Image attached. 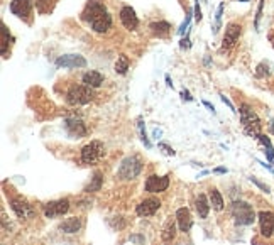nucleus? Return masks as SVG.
<instances>
[{"label": "nucleus", "mask_w": 274, "mask_h": 245, "mask_svg": "<svg viewBox=\"0 0 274 245\" xmlns=\"http://www.w3.org/2000/svg\"><path fill=\"white\" fill-rule=\"evenodd\" d=\"M262 2H264V0H259V10L256 15V27L259 26V19H261V14H262Z\"/></svg>", "instance_id": "32"}, {"label": "nucleus", "mask_w": 274, "mask_h": 245, "mask_svg": "<svg viewBox=\"0 0 274 245\" xmlns=\"http://www.w3.org/2000/svg\"><path fill=\"white\" fill-rule=\"evenodd\" d=\"M10 208H12V212L15 213V215H17L19 218H24V220L36 217V210H34L32 205L22 196L12 198V200H10Z\"/></svg>", "instance_id": "6"}, {"label": "nucleus", "mask_w": 274, "mask_h": 245, "mask_svg": "<svg viewBox=\"0 0 274 245\" xmlns=\"http://www.w3.org/2000/svg\"><path fill=\"white\" fill-rule=\"evenodd\" d=\"M120 22H122V26H124L125 29H129V30L137 29V26H139V19H137V15H136V10L132 9V7H129V5L122 7Z\"/></svg>", "instance_id": "13"}, {"label": "nucleus", "mask_w": 274, "mask_h": 245, "mask_svg": "<svg viewBox=\"0 0 274 245\" xmlns=\"http://www.w3.org/2000/svg\"><path fill=\"white\" fill-rule=\"evenodd\" d=\"M161 237H163V242H164V244L173 242L174 237H176V223H174V221H171V220L167 221L164 230H163V233H161Z\"/></svg>", "instance_id": "22"}, {"label": "nucleus", "mask_w": 274, "mask_h": 245, "mask_svg": "<svg viewBox=\"0 0 274 245\" xmlns=\"http://www.w3.org/2000/svg\"><path fill=\"white\" fill-rule=\"evenodd\" d=\"M159 147H161L163 151H164L167 156H174V151H173V149L169 147V145H166V144H159Z\"/></svg>", "instance_id": "30"}, {"label": "nucleus", "mask_w": 274, "mask_h": 245, "mask_svg": "<svg viewBox=\"0 0 274 245\" xmlns=\"http://www.w3.org/2000/svg\"><path fill=\"white\" fill-rule=\"evenodd\" d=\"M250 181H252V183H254V185H256L257 188H261V190H262V191H264V193H269V191H271V190H269V186H268V185H264V183L257 181V179H256V178H250Z\"/></svg>", "instance_id": "29"}, {"label": "nucleus", "mask_w": 274, "mask_h": 245, "mask_svg": "<svg viewBox=\"0 0 274 245\" xmlns=\"http://www.w3.org/2000/svg\"><path fill=\"white\" fill-rule=\"evenodd\" d=\"M82 82H83V85H86L90 88H98L104 83V75L98 71H86L85 75H83Z\"/></svg>", "instance_id": "20"}, {"label": "nucleus", "mask_w": 274, "mask_h": 245, "mask_svg": "<svg viewBox=\"0 0 274 245\" xmlns=\"http://www.w3.org/2000/svg\"><path fill=\"white\" fill-rule=\"evenodd\" d=\"M30 9H32L30 0H12L10 2V12L17 17H27L30 14Z\"/></svg>", "instance_id": "17"}, {"label": "nucleus", "mask_w": 274, "mask_h": 245, "mask_svg": "<svg viewBox=\"0 0 274 245\" xmlns=\"http://www.w3.org/2000/svg\"><path fill=\"white\" fill-rule=\"evenodd\" d=\"M176 223L180 227L181 232H190V228L193 227V218L188 208H180L176 212Z\"/></svg>", "instance_id": "16"}, {"label": "nucleus", "mask_w": 274, "mask_h": 245, "mask_svg": "<svg viewBox=\"0 0 274 245\" xmlns=\"http://www.w3.org/2000/svg\"><path fill=\"white\" fill-rule=\"evenodd\" d=\"M64 129L68 130L71 137H76V139L86 136V127L80 118H66L64 120Z\"/></svg>", "instance_id": "15"}, {"label": "nucleus", "mask_w": 274, "mask_h": 245, "mask_svg": "<svg viewBox=\"0 0 274 245\" xmlns=\"http://www.w3.org/2000/svg\"><path fill=\"white\" fill-rule=\"evenodd\" d=\"M195 19L198 22L201 21V10H200V3H198V2L195 3Z\"/></svg>", "instance_id": "31"}, {"label": "nucleus", "mask_w": 274, "mask_h": 245, "mask_svg": "<svg viewBox=\"0 0 274 245\" xmlns=\"http://www.w3.org/2000/svg\"><path fill=\"white\" fill-rule=\"evenodd\" d=\"M208 200H210V205L213 210H217V212L223 210V198L219 190H210V193H208Z\"/></svg>", "instance_id": "23"}, {"label": "nucleus", "mask_w": 274, "mask_h": 245, "mask_svg": "<svg viewBox=\"0 0 274 245\" xmlns=\"http://www.w3.org/2000/svg\"><path fill=\"white\" fill-rule=\"evenodd\" d=\"M271 41H273V48H274V37H273V39H271Z\"/></svg>", "instance_id": "39"}, {"label": "nucleus", "mask_w": 274, "mask_h": 245, "mask_svg": "<svg viewBox=\"0 0 274 245\" xmlns=\"http://www.w3.org/2000/svg\"><path fill=\"white\" fill-rule=\"evenodd\" d=\"M241 30H242L241 26L235 24V22H230L225 29V36H223V44H222L223 48L225 49L234 48L235 43L239 41V37H241Z\"/></svg>", "instance_id": "14"}, {"label": "nucleus", "mask_w": 274, "mask_h": 245, "mask_svg": "<svg viewBox=\"0 0 274 245\" xmlns=\"http://www.w3.org/2000/svg\"><path fill=\"white\" fill-rule=\"evenodd\" d=\"M105 147L100 140H91L90 144L83 145L82 149V161L85 164H97L98 161L104 158Z\"/></svg>", "instance_id": "5"}, {"label": "nucleus", "mask_w": 274, "mask_h": 245, "mask_svg": "<svg viewBox=\"0 0 274 245\" xmlns=\"http://www.w3.org/2000/svg\"><path fill=\"white\" fill-rule=\"evenodd\" d=\"M105 12H107V7L104 2H100V0H90V2L85 5V9H83L82 19L90 24L91 21H95V19L100 17V15Z\"/></svg>", "instance_id": "8"}, {"label": "nucleus", "mask_w": 274, "mask_h": 245, "mask_svg": "<svg viewBox=\"0 0 274 245\" xmlns=\"http://www.w3.org/2000/svg\"><path fill=\"white\" fill-rule=\"evenodd\" d=\"M239 112H241V122H242V127L246 130V134H249V136H252V137H257L262 129L261 118L257 117V113L254 112L249 105H242Z\"/></svg>", "instance_id": "3"}, {"label": "nucleus", "mask_w": 274, "mask_h": 245, "mask_svg": "<svg viewBox=\"0 0 274 245\" xmlns=\"http://www.w3.org/2000/svg\"><path fill=\"white\" fill-rule=\"evenodd\" d=\"M39 2H44V0H39Z\"/></svg>", "instance_id": "40"}, {"label": "nucleus", "mask_w": 274, "mask_h": 245, "mask_svg": "<svg viewBox=\"0 0 274 245\" xmlns=\"http://www.w3.org/2000/svg\"><path fill=\"white\" fill-rule=\"evenodd\" d=\"M83 227V220L80 217H71V218H66V220L63 221V223L59 225V230L63 233H76L80 232Z\"/></svg>", "instance_id": "19"}, {"label": "nucleus", "mask_w": 274, "mask_h": 245, "mask_svg": "<svg viewBox=\"0 0 274 245\" xmlns=\"http://www.w3.org/2000/svg\"><path fill=\"white\" fill-rule=\"evenodd\" d=\"M183 98H186V100H193V98L192 97H190V93H188V91H185V90H183Z\"/></svg>", "instance_id": "35"}, {"label": "nucleus", "mask_w": 274, "mask_h": 245, "mask_svg": "<svg viewBox=\"0 0 274 245\" xmlns=\"http://www.w3.org/2000/svg\"><path fill=\"white\" fill-rule=\"evenodd\" d=\"M46 218H56V217H63L64 213L70 210V200L68 198H63V200H56V201H49L43 206Z\"/></svg>", "instance_id": "7"}, {"label": "nucleus", "mask_w": 274, "mask_h": 245, "mask_svg": "<svg viewBox=\"0 0 274 245\" xmlns=\"http://www.w3.org/2000/svg\"><path fill=\"white\" fill-rule=\"evenodd\" d=\"M215 173L223 174V173H227V169H225V167H217V169H215Z\"/></svg>", "instance_id": "36"}, {"label": "nucleus", "mask_w": 274, "mask_h": 245, "mask_svg": "<svg viewBox=\"0 0 274 245\" xmlns=\"http://www.w3.org/2000/svg\"><path fill=\"white\" fill-rule=\"evenodd\" d=\"M56 66L58 68H70V70H73V68H85L86 59L80 54H64V56H59V58L56 59Z\"/></svg>", "instance_id": "12"}, {"label": "nucleus", "mask_w": 274, "mask_h": 245, "mask_svg": "<svg viewBox=\"0 0 274 245\" xmlns=\"http://www.w3.org/2000/svg\"><path fill=\"white\" fill-rule=\"evenodd\" d=\"M137 129H139V134H140V140L144 142L146 147H151V142L147 140V136H146V127H144V122L139 120V124H137Z\"/></svg>", "instance_id": "28"}, {"label": "nucleus", "mask_w": 274, "mask_h": 245, "mask_svg": "<svg viewBox=\"0 0 274 245\" xmlns=\"http://www.w3.org/2000/svg\"><path fill=\"white\" fill-rule=\"evenodd\" d=\"M90 26H91V29H93L95 32H98V34L107 32V30L112 27V17H110L109 12H105V14H102L100 17L95 19V21H91Z\"/></svg>", "instance_id": "18"}, {"label": "nucleus", "mask_w": 274, "mask_h": 245, "mask_svg": "<svg viewBox=\"0 0 274 245\" xmlns=\"http://www.w3.org/2000/svg\"><path fill=\"white\" fill-rule=\"evenodd\" d=\"M268 75H271V64H269L268 61H262L256 68V76L257 78H264V76H268Z\"/></svg>", "instance_id": "27"}, {"label": "nucleus", "mask_w": 274, "mask_h": 245, "mask_svg": "<svg viewBox=\"0 0 274 245\" xmlns=\"http://www.w3.org/2000/svg\"><path fill=\"white\" fill-rule=\"evenodd\" d=\"M142 166L144 164L139 156H129V158H125L120 163L117 174H119L122 181H132V179H136L137 176L142 173Z\"/></svg>", "instance_id": "1"}, {"label": "nucleus", "mask_w": 274, "mask_h": 245, "mask_svg": "<svg viewBox=\"0 0 274 245\" xmlns=\"http://www.w3.org/2000/svg\"><path fill=\"white\" fill-rule=\"evenodd\" d=\"M161 208V201L158 198H146L144 201H140L136 208V213L139 217H152L156 215V212Z\"/></svg>", "instance_id": "11"}, {"label": "nucleus", "mask_w": 274, "mask_h": 245, "mask_svg": "<svg viewBox=\"0 0 274 245\" xmlns=\"http://www.w3.org/2000/svg\"><path fill=\"white\" fill-rule=\"evenodd\" d=\"M239 2H249V0H239Z\"/></svg>", "instance_id": "38"}, {"label": "nucleus", "mask_w": 274, "mask_h": 245, "mask_svg": "<svg viewBox=\"0 0 274 245\" xmlns=\"http://www.w3.org/2000/svg\"><path fill=\"white\" fill-rule=\"evenodd\" d=\"M102 183H104V176H102L100 171H97V173L93 174V178H91V183L85 188V191H86V193H93V191H100Z\"/></svg>", "instance_id": "25"}, {"label": "nucleus", "mask_w": 274, "mask_h": 245, "mask_svg": "<svg viewBox=\"0 0 274 245\" xmlns=\"http://www.w3.org/2000/svg\"><path fill=\"white\" fill-rule=\"evenodd\" d=\"M169 29H171V26L167 24L166 21H159V22H154V24H151L152 34H154V36H159V37L166 36V34L169 32Z\"/></svg>", "instance_id": "24"}, {"label": "nucleus", "mask_w": 274, "mask_h": 245, "mask_svg": "<svg viewBox=\"0 0 274 245\" xmlns=\"http://www.w3.org/2000/svg\"><path fill=\"white\" fill-rule=\"evenodd\" d=\"M188 43H190L188 39H183V41H181V48H183V49H185V48H188V46H190Z\"/></svg>", "instance_id": "37"}, {"label": "nucleus", "mask_w": 274, "mask_h": 245, "mask_svg": "<svg viewBox=\"0 0 274 245\" xmlns=\"http://www.w3.org/2000/svg\"><path fill=\"white\" fill-rule=\"evenodd\" d=\"M203 105H205V107H207V109H208V110H212V112H213V113H215V109H213V105H212V103H208V102H203Z\"/></svg>", "instance_id": "34"}, {"label": "nucleus", "mask_w": 274, "mask_h": 245, "mask_svg": "<svg viewBox=\"0 0 274 245\" xmlns=\"http://www.w3.org/2000/svg\"><path fill=\"white\" fill-rule=\"evenodd\" d=\"M259 227H261V235L269 239L274 235V213L273 212H259Z\"/></svg>", "instance_id": "10"}, {"label": "nucleus", "mask_w": 274, "mask_h": 245, "mask_svg": "<svg viewBox=\"0 0 274 245\" xmlns=\"http://www.w3.org/2000/svg\"><path fill=\"white\" fill-rule=\"evenodd\" d=\"M93 97H95L93 88H90L86 85H73L66 93V102L70 103L71 107H80V105L90 103L93 100Z\"/></svg>", "instance_id": "4"}, {"label": "nucleus", "mask_w": 274, "mask_h": 245, "mask_svg": "<svg viewBox=\"0 0 274 245\" xmlns=\"http://www.w3.org/2000/svg\"><path fill=\"white\" fill-rule=\"evenodd\" d=\"M129 58L125 54H120L119 58L115 61V73H119V75H125L129 70Z\"/></svg>", "instance_id": "26"}, {"label": "nucleus", "mask_w": 274, "mask_h": 245, "mask_svg": "<svg viewBox=\"0 0 274 245\" xmlns=\"http://www.w3.org/2000/svg\"><path fill=\"white\" fill-rule=\"evenodd\" d=\"M222 102L225 103V105H228V109H230L232 112H237V110H235V107H234V105H232V103H230V100H228L227 97H223V95H222Z\"/></svg>", "instance_id": "33"}, {"label": "nucleus", "mask_w": 274, "mask_h": 245, "mask_svg": "<svg viewBox=\"0 0 274 245\" xmlns=\"http://www.w3.org/2000/svg\"><path fill=\"white\" fill-rule=\"evenodd\" d=\"M195 208H196L198 217H200V218H207L208 217V212H210V200H208L205 194H198L196 201H195Z\"/></svg>", "instance_id": "21"}, {"label": "nucleus", "mask_w": 274, "mask_h": 245, "mask_svg": "<svg viewBox=\"0 0 274 245\" xmlns=\"http://www.w3.org/2000/svg\"><path fill=\"white\" fill-rule=\"evenodd\" d=\"M169 186V176H156L152 174L146 181V191L147 193H163Z\"/></svg>", "instance_id": "9"}, {"label": "nucleus", "mask_w": 274, "mask_h": 245, "mask_svg": "<svg viewBox=\"0 0 274 245\" xmlns=\"http://www.w3.org/2000/svg\"><path fill=\"white\" fill-rule=\"evenodd\" d=\"M230 213L232 218L235 220L237 225H252L254 220H256V213H254V208L246 201H234L230 206Z\"/></svg>", "instance_id": "2"}]
</instances>
